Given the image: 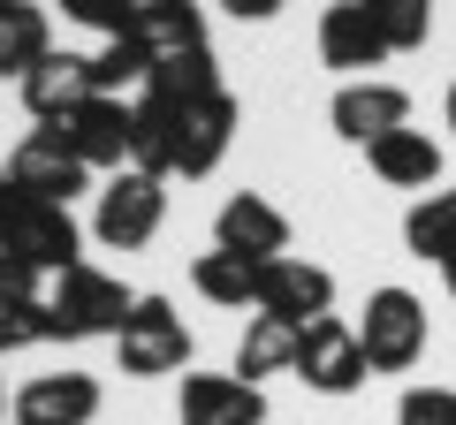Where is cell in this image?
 <instances>
[{"instance_id": "obj_1", "label": "cell", "mask_w": 456, "mask_h": 425, "mask_svg": "<svg viewBox=\"0 0 456 425\" xmlns=\"http://www.w3.org/2000/svg\"><path fill=\"white\" fill-rule=\"evenodd\" d=\"M0 251L31 259L38 274L84 266V236H77V221H69V205L31 197V190H16V182H0Z\"/></svg>"}, {"instance_id": "obj_2", "label": "cell", "mask_w": 456, "mask_h": 425, "mask_svg": "<svg viewBox=\"0 0 456 425\" xmlns=\"http://www.w3.org/2000/svg\"><path fill=\"white\" fill-rule=\"evenodd\" d=\"M167 221V190L160 175H145V167H114L107 190H99V212H92V236L107 251H145L152 236H160Z\"/></svg>"}, {"instance_id": "obj_3", "label": "cell", "mask_w": 456, "mask_h": 425, "mask_svg": "<svg viewBox=\"0 0 456 425\" xmlns=\"http://www.w3.org/2000/svg\"><path fill=\"white\" fill-rule=\"evenodd\" d=\"M114 357L130 380H160V373H183L191 365V327H183V311L167 296H137L122 334H114Z\"/></svg>"}, {"instance_id": "obj_4", "label": "cell", "mask_w": 456, "mask_h": 425, "mask_svg": "<svg viewBox=\"0 0 456 425\" xmlns=\"http://www.w3.org/2000/svg\"><path fill=\"white\" fill-rule=\"evenodd\" d=\"M358 349H365V373H411L426 357V304L411 289H373L358 319Z\"/></svg>"}, {"instance_id": "obj_5", "label": "cell", "mask_w": 456, "mask_h": 425, "mask_svg": "<svg viewBox=\"0 0 456 425\" xmlns=\"http://www.w3.org/2000/svg\"><path fill=\"white\" fill-rule=\"evenodd\" d=\"M46 137L69 152V160H84L99 175V167H130V152H137V115L122 107V99H84V107H69L61 122H46Z\"/></svg>"}, {"instance_id": "obj_6", "label": "cell", "mask_w": 456, "mask_h": 425, "mask_svg": "<svg viewBox=\"0 0 456 425\" xmlns=\"http://www.w3.org/2000/svg\"><path fill=\"white\" fill-rule=\"evenodd\" d=\"M53 327H61V342H92V334H122V319H130L137 296L122 289L114 274H99V266H69L61 281H53Z\"/></svg>"}, {"instance_id": "obj_7", "label": "cell", "mask_w": 456, "mask_h": 425, "mask_svg": "<svg viewBox=\"0 0 456 425\" xmlns=\"http://www.w3.org/2000/svg\"><path fill=\"white\" fill-rule=\"evenodd\" d=\"M305 388H320V395H358L365 388V349H358V327L350 319H312L305 334H297V365H289Z\"/></svg>"}, {"instance_id": "obj_8", "label": "cell", "mask_w": 456, "mask_h": 425, "mask_svg": "<svg viewBox=\"0 0 456 425\" xmlns=\"http://www.w3.org/2000/svg\"><path fill=\"white\" fill-rule=\"evenodd\" d=\"M342 145H380L388 130H411V92L403 84H380V76H350L327 107Z\"/></svg>"}, {"instance_id": "obj_9", "label": "cell", "mask_w": 456, "mask_h": 425, "mask_svg": "<svg viewBox=\"0 0 456 425\" xmlns=\"http://www.w3.org/2000/svg\"><path fill=\"white\" fill-rule=\"evenodd\" d=\"M213 251H236V259H251V266H274V259H289V221H281V205H266L259 190H236L221 205V221H213Z\"/></svg>"}, {"instance_id": "obj_10", "label": "cell", "mask_w": 456, "mask_h": 425, "mask_svg": "<svg viewBox=\"0 0 456 425\" xmlns=\"http://www.w3.org/2000/svg\"><path fill=\"white\" fill-rule=\"evenodd\" d=\"M251 311H274L289 327H312V319L335 311V274L312 266V259H274V266H259V304Z\"/></svg>"}, {"instance_id": "obj_11", "label": "cell", "mask_w": 456, "mask_h": 425, "mask_svg": "<svg viewBox=\"0 0 456 425\" xmlns=\"http://www.w3.org/2000/svg\"><path fill=\"white\" fill-rule=\"evenodd\" d=\"M175 175H213L228 152V137H236V99L228 92H206V99H175Z\"/></svg>"}, {"instance_id": "obj_12", "label": "cell", "mask_w": 456, "mask_h": 425, "mask_svg": "<svg viewBox=\"0 0 456 425\" xmlns=\"http://www.w3.org/2000/svg\"><path fill=\"white\" fill-rule=\"evenodd\" d=\"M175 418L183 425H266V395L259 380H236V373H191Z\"/></svg>"}, {"instance_id": "obj_13", "label": "cell", "mask_w": 456, "mask_h": 425, "mask_svg": "<svg viewBox=\"0 0 456 425\" xmlns=\"http://www.w3.org/2000/svg\"><path fill=\"white\" fill-rule=\"evenodd\" d=\"M320 61L342 68V76H365V68L388 61V38H380V23L365 16L358 0H335V8H320Z\"/></svg>"}, {"instance_id": "obj_14", "label": "cell", "mask_w": 456, "mask_h": 425, "mask_svg": "<svg viewBox=\"0 0 456 425\" xmlns=\"http://www.w3.org/2000/svg\"><path fill=\"white\" fill-rule=\"evenodd\" d=\"M130 38L152 53V68H160V61H183V53H213V46H206V8H198V0H137Z\"/></svg>"}, {"instance_id": "obj_15", "label": "cell", "mask_w": 456, "mask_h": 425, "mask_svg": "<svg viewBox=\"0 0 456 425\" xmlns=\"http://www.w3.org/2000/svg\"><path fill=\"white\" fill-rule=\"evenodd\" d=\"M8 182H16V190H31V197H53V205H69V197L92 182V167L69 160V152L53 145L46 130H31L16 152H8Z\"/></svg>"}, {"instance_id": "obj_16", "label": "cell", "mask_w": 456, "mask_h": 425, "mask_svg": "<svg viewBox=\"0 0 456 425\" xmlns=\"http://www.w3.org/2000/svg\"><path fill=\"white\" fill-rule=\"evenodd\" d=\"M99 418V380L92 373H38L16 395V425H92Z\"/></svg>"}, {"instance_id": "obj_17", "label": "cell", "mask_w": 456, "mask_h": 425, "mask_svg": "<svg viewBox=\"0 0 456 425\" xmlns=\"http://www.w3.org/2000/svg\"><path fill=\"white\" fill-rule=\"evenodd\" d=\"M84 99H99L92 53H46V61L23 76V107H31L38 122H61L69 107H84Z\"/></svg>"}, {"instance_id": "obj_18", "label": "cell", "mask_w": 456, "mask_h": 425, "mask_svg": "<svg viewBox=\"0 0 456 425\" xmlns=\"http://www.w3.org/2000/svg\"><path fill=\"white\" fill-rule=\"evenodd\" d=\"M365 160L388 190H434L441 182V145L426 130H388L380 145H365Z\"/></svg>"}, {"instance_id": "obj_19", "label": "cell", "mask_w": 456, "mask_h": 425, "mask_svg": "<svg viewBox=\"0 0 456 425\" xmlns=\"http://www.w3.org/2000/svg\"><path fill=\"white\" fill-rule=\"evenodd\" d=\"M53 53V38H46V8L38 0H8L0 8V76H31L38 61Z\"/></svg>"}, {"instance_id": "obj_20", "label": "cell", "mask_w": 456, "mask_h": 425, "mask_svg": "<svg viewBox=\"0 0 456 425\" xmlns=\"http://www.w3.org/2000/svg\"><path fill=\"white\" fill-rule=\"evenodd\" d=\"M297 334H305V327H289V319L259 311V319L244 327V342H236V380H266V373H289V365H297Z\"/></svg>"}, {"instance_id": "obj_21", "label": "cell", "mask_w": 456, "mask_h": 425, "mask_svg": "<svg viewBox=\"0 0 456 425\" xmlns=\"http://www.w3.org/2000/svg\"><path fill=\"white\" fill-rule=\"evenodd\" d=\"M403 244H411V259H434V266L456 259V190H426L403 212Z\"/></svg>"}, {"instance_id": "obj_22", "label": "cell", "mask_w": 456, "mask_h": 425, "mask_svg": "<svg viewBox=\"0 0 456 425\" xmlns=\"http://www.w3.org/2000/svg\"><path fill=\"white\" fill-rule=\"evenodd\" d=\"M191 289L206 296V304L244 311V304H259V266H251V259H236V251H198V266H191Z\"/></svg>"}, {"instance_id": "obj_23", "label": "cell", "mask_w": 456, "mask_h": 425, "mask_svg": "<svg viewBox=\"0 0 456 425\" xmlns=\"http://www.w3.org/2000/svg\"><path fill=\"white\" fill-rule=\"evenodd\" d=\"M365 16L380 23V38H388V53H411L434 38V0H358Z\"/></svg>"}, {"instance_id": "obj_24", "label": "cell", "mask_w": 456, "mask_h": 425, "mask_svg": "<svg viewBox=\"0 0 456 425\" xmlns=\"http://www.w3.org/2000/svg\"><path fill=\"white\" fill-rule=\"evenodd\" d=\"M92 76H99V92H107V99H122L130 84H145V76H152V53L137 46L130 31H122V38H107V46L92 53Z\"/></svg>"}, {"instance_id": "obj_25", "label": "cell", "mask_w": 456, "mask_h": 425, "mask_svg": "<svg viewBox=\"0 0 456 425\" xmlns=\"http://www.w3.org/2000/svg\"><path fill=\"white\" fill-rule=\"evenodd\" d=\"M145 92H160V99H206V92H221V68H213V53H183V61L152 68Z\"/></svg>"}, {"instance_id": "obj_26", "label": "cell", "mask_w": 456, "mask_h": 425, "mask_svg": "<svg viewBox=\"0 0 456 425\" xmlns=\"http://www.w3.org/2000/svg\"><path fill=\"white\" fill-rule=\"evenodd\" d=\"M38 342H61V327H53V304H16V311H0V357L38 349Z\"/></svg>"}, {"instance_id": "obj_27", "label": "cell", "mask_w": 456, "mask_h": 425, "mask_svg": "<svg viewBox=\"0 0 456 425\" xmlns=\"http://www.w3.org/2000/svg\"><path fill=\"white\" fill-rule=\"evenodd\" d=\"M61 16H69V23H84V31L122 38V31L137 23V0H61Z\"/></svg>"}, {"instance_id": "obj_28", "label": "cell", "mask_w": 456, "mask_h": 425, "mask_svg": "<svg viewBox=\"0 0 456 425\" xmlns=\"http://www.w3.org/2000/svg\"><path fill=\"white\" fill-rule=\"evenodd\" d=\"M395 425H456V388H411L395 403Z\"/></svg>"}, {"instance_id": "obj_29", "label": "cell", "mask_w": 456, "mask_h": 425, "mask_svg": "<svg viewBox=\"0 0 456 425\" xmlns=\"http://www.w3.org/2000/svg\"><path fill=\"white\" fill-rule=\"evenodd\" d=\"M38 266L31 259H16V251H0V311H16V304H46V296H38Z\"/></svg>"}, {"instance_id": "obj_30", "label": "cell", "mask_w": 456, "mask_h": 425, "mask_svg": "<svg viewBox=\"0 0 456 425\" xmlns=\"http://www.w3.org/2000/svg\"><path fill=\"white\" fill-rule=\"evenodd\" d=\"M221 8H228V16H236V23H266V16H274V8H281V0H221Z\"/></svg>"}, {"instance_id": "obj_31", "label": "cell", "mask_w": 456, "mask_h": 425, "mask_svg": "<svg viewBox=\"0 0 456 425\" xmlns=\"http://www.w3.org/2000/svg\"><path fill=\"white\" fill-rule=\"evenodd\" d=\"M441 281H449V304H456V259H449V266H441Z\"/></svg>"}, {"instance_id": "obj_32", "label": "cell", "mask_w": 456, "mask_h": 425, "mask_svg": "<svg viewBox=\"0 0 456 425\" xmlns=\"http://www.w3.org/2000/svg\"><path fill=\"white\" fill-rule=\"evenodd\" d=\"M449 130H456V84H449Z\"/></svg>"}, {"instance_id": "obj_33", "label": "cell", "mask_w": 456, "mask_h": 425, "mask_svg": "<svg viewBox=\"0 0 456 425\" xmlns=\"http://www.w3.org/2000/svg\"><path fill=\"white\" fill-rule=\"evenodd\" d=\"M0 410H16V403H8V388H0Z\"/></svg>"}, {"instance_id": "obj_34", "label": "cell", "mask_w": 456, "mask_h": 425, "mask_svg": "<svg viewBox=\"0 0 456 425\" xmlns=\"http://www.w3.org/2000/svg\"><path fill=\"white\" fill-rule=\"evenodd\" d=\"M0 182H8V167H0Z\"/></svg>"}, {"instance_id": "obj_35", "label": "cell", "mask_w": 456, "mask_h": 425, "mask_svg": "<svg viewBox=\"0 0 456 425\" xmlns=\"http://www.w3.org/2000/svg\"><path fill=\"white\" fill-rule=\"evenodd\" d=\"M0 8H8V0H0Z\"/></svg>"}]
</instances>
